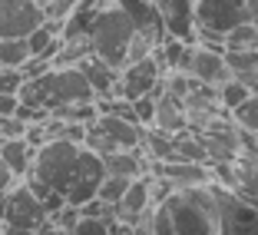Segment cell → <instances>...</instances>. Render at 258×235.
I'll return each instance as SVG.
<instances>
[{
  "instance_id": "484cf974",
  "label": "cell",
  "mask_w": 258,
  "mask_h": 235,
  "mask_svg": "<svg viewBox=\"0 0 258 235\" xmlns=\"http://www.w3.org/2000/svg\"><path fill=\"white\" fill-rule=\"evenodd\" d=\"M27 80L20 67H0V93H7V96H20V86Z\"/></svg>"
},
{
  "instance_id": "1f68e13d",
  "label": "cell",
  "mask_w": 258,
  "mask_h": 235,
  "mask_svg": "<svg viewBox=\"0 0 258 235\" xmlns=\"http://www.w3.org/2000/svg\"><path fill=\"white\" fill-rule=\"evenodd\" d=\"M33 235H67V232H63L60 225H53V222H46V225H40Z\"/></svg>"
},
{
  "instance_id": "9a60e30c",
  "label": "cell",
  "mask_w": 258,
  "mask_h": 235,
  "mask_svg": "<svg viewBox=\"0 0 258 235\" xmlns=\"http://www.w3.org/2000/svg\"><path fill=\"white\" fill-rule=\"evenodd\" d=\"M152 126L162 129V133H185V129H189L182 99L166 93V86H162V93L156 96V120H152Z\"/></svg>"
},
{
  "instance_id": "4dcf8cb0",
  "label": "cell",
  "mask_w": 258,
  "mask_h": 235,
  "mask_svg": "<svg viewBox=\"0 0 258 235\" xmlns=\"http://www.w3.org/2000/svg\"><path fill=\"white\" fill-rule=\"evenodd\" d=\"M0 235H33V228H20V225H0Z\"/></svg>"
},
{
  "instance_id": "7c38bea8",
  "label": "cell",
  "mask_w": 258,
  "mask_h": 235,
  "mask_svg": "<svg viewBox=\"0 0 258 235\" xmlns=\"http://www.w3.org/2000/svg\"><path fill=\"white\" fill-rule=\"evenodd\" d=\"M149 172L166 179L172 189H192V186H209L212 166L209 162H149Z\"/></svg>"
},
{
  "instance_id": "603a6c76",
  "label": "cell",
  "mask_w": 258,
  "mask_h": 235,
  "mask_svg": "<svg viewBox=\"0 0 258 235\" xmlns=\"http://www.w3.org/2000/svg\"><path fill=\"white\" fill-rule=\"evenodd\" d=\"M225 50H258V27L255 23H242L225 37Z\"/></svg>"
},
{
  "instance_id": "4316f807",
  "label": "cell",
  "mask_w": 258,
  "mask_h": 235,
  "mask_svg": "<svg viewBox=\"0 0 258 235\" xmlns=\"http://www.w3.org/2000/svg\"><path fill=\"white\" fill-rule=\"evenodd\" d=\"M73 235H109V219H93V215H80L76 225L70 228Z\"/></svg>"
},
{
  "instance_id": "83f0119b",
  "label": "cell",
  "mask_w": 258,
  "mask_h": 235,
  "mask_svg": "<svg viewBox=\"0 0 258 235\" xmlns=\"http://www.w3.org/2000/svg\"><path fill=\"white\" fill-rule=\"evenodd\" d=\"M152 228H156V235H175L166 205H152Z\"/></svg>"
},
{
  "instance_id": "2e32d148",
  "label": "cell",
  "mask_w": 258,
  "mask_h": 235,
  "mask_svg": "<svg viewBox=\"0 0 258 235\" xmlns=\"http://www.w3.org/2000/svg\"><path fill=\"white\" fill-rule=\"evenodd\" d=\"M80 70H83V76L90 80L93 93H96V99H106V96H116V86H119V70H113L109 63H103L99 56H90V60L80 63Z\"/></svg>"
},
{
  "instance_id": "836d02e7",
  "label": "cell",
  "mask_w": 258,
  "mask_h": 235,
  "mask_svg": "<svg viewBox=\"0 0 258 235\" xmlns=\"http://www.w3.org/2000/svg\"><path fill=\"white\" fill-rule=\"evenodd\" d=\"M33 4H40V7H46V4H53V0H33Z\"/></svg>"
},
{
  "instance_id": "ba28073f",
  "label": "cell",
  "mask_w": 258,
  "mask_h": 235,
  "mask_svg": "<svg viewBox=\"0 0 258 235\" xmlns=\"http://www.w3.org/2000/svg\"><path fill=\"white\" fill-rule=\"evenodd\" d=\"M103 179H106V169H103V156H96V152H90L83 146V152H80V159H76V169L73 175H70V186H67V205H86L90 199H96L99 186H103Z\"/></svg>"
},
{
  "instance_id": "52a82bcc",
  "label": "cell",
  "mask_w": 258,
  "mask_h": 235,
  "mask_svg": "<svg viewBox=\"0 0 258 235\" xmlns=\"http://www.w3.org/2000/svg\"><path fill=\"white\" fill-rule=\"evenodd\" d=\"M182 73H189L192 80L205 86H215L219 90L225 80H232V70H228V60H225V50L219 46H205V43H185L182 56H179V67Z\"/></svg>"
},
{
  "instance_id": "30bf717a",
  "label": "cell",
  "mask_w": 258,
  "mask_h": 235,
  "mask_svg": "<svg viewBox=\"0 0 258 235\" xmlns=\"http://www.w3.org/2000/svg\"><path fill=\"white\" fill-rule=\"evenodd\" d=\"M162 83V67L156 56H146V60L139 63H129V67L119 70V86H116V96L122 99H139L146 96V93H152L156 86Z\"/></svg>"
},
{
  "instance_id": "8992f818",
  "label": "cell",
  "mask_w": 258,
  "mask_h": 235,
  "mask_svg": "<svg viewBox=\"0 0 258 235\" xmlns=\"http://www.w3.org/2000/svg\"><path fill=\"white\" fill-rule=\"evenodd\" d=\"M219 202V235H258V202L212 182Z\"/></svg>"
},
{
  "instance_id": "8fae6325",
  "label": "cell",
  "mask_w": 258,
  "mask_h": 235,
  "mask_svg": "<svg viewBox=\"0 0 258 235\" xmlns=\"http://www.w3.org/2000/svg\"><path fill=\"white\" fill-rule=\"evenodd\" d=\"M166 37L196 43V0H156Z\"/></svg>"
},
{
  "instance_id": "ac0fdd59",
  "label": "cell",
  "mask_w": 258,
  "mask_h": 235,
  "mask_svg": "<svg viewBox=\"0 0 258 235\" xmlns=\"http://www.w3.org/2000/svg\"><path fill=\"white\" fill-rule=\"evenodd\" d=\"M225 60L238 83H245L251 93H258V50H225Z\"/></svg>"
},
{
  "instance_id": "4fadbf2b",
  "label": "cell",
  "mask_w": 258,
  "mask_h": 235,
  "mask_svg": "<svg viewBox=\"0 0 258 235\" xmlns=\"http://www.w3.org/2000/svg\"><path fill=\"white\" fill-rule=\"evenodd\" d=\"M149 186H152L149 172L129 182L126 196H122L119 202L113 205L116 219H122V222H129V225H133V222H136V219H139L143 212H149V209H152V189H149Z\"/></svg>"
},
{
  "instance_id": "5bb4252c",
  "label": "cell",
  "mask_w": 258,
  "mask_h": 235,
  "mask_svg": "<svg viewBox=\"0 0 258 235\" xmlns=\"http://www.w3.org/2000/svg\"><path fill=\"white\" fill-rule=\"evenodd\" d=\"M90 126L99 129L106 139H113L119 149H139L143 146V126H136V123H129V120H119L113 113H99Z\"/></svg>"
},
{
  "instance_id": "cb8c5ba5",
  "label": "cell",
  "mask_w": 258,
  "mask_h": 235,
  "mask_svg": "<svg viewBox=\"0 0 258 235\" xmlns=\"http://www.w3.org/2000/svg\"><path fill=\"white\" fill-rule=\"evenodd\" d=\"M248 96H251V90H248L245 83H238L235 76H232V80H225V83L219 86V99H222V106H225L228 113H232L238 103H245Z\"/></svg>"
},
{
  "instance_id": "ffe728a7",
  "label": "cell",
  "mask_w": 258,
  "mask_h": 235,
  "mask_svg": "<svg viewBox=\"0 0 258 235\" xmlns=\"http://www.w3.org/2000/svg\"><path fill=\"white\" fill-rule=\"evenodd\" d=\"M50 116H56V120H63V123H80V126H90V123L99 116V106H96V99H93V103H70V106L53 109Z\"/></svg>"
},
{
  "instance_id": "6da1fadb",
  "label": "cell",
  "mask_w": 258,
  "mask_h": 235,
  "mask_svg": "<svg viewBox=\"0 0 258 235\" xmlns=\"http://www.w3.org/2000/svg\"><path fill=\"white\" fill-rule=\"evenodd\" d=\"M93 99H96V93L80 67H46L27 76L20 86V103L43 109L46 116L70 103H93Z\"/></svg>"
},
{
  "instance_id": "9c48e42d",
  "label": "cell",
  "mask_w": 258,
  "mask_h": 235,
  "mask_svg": "<svg viewBox=\"0 0 258 235\" xmlns=\"http://www.w3.org/2000/svg\"><path fill=\"white\" fill-rule=\"evenodd\" d=\"M46 14L33 0H0V40H27Z\"/></svg>"
},
{
  "instance_id": "7a4b0ae2",
  "label": "cell",
  "mask_w": 258,
  "mask_h": 235,
  "mask_svg": "<svg viewBox=\"0 0 258 235\" xmlns=\"http://www.w3.org/2000/svg\"><path fill=\"white\" fill-rule=\"evenodd\" d=\"M162 205L172 219L175 235H219V202H215L212 182L175 189Z\"/></svg>"
},
{
  "instance_id": "5b68a950",
  "label": "cell",
  "mask_w": 258,
  "mask_h": 235,
  "mask_svg": "<svg viewBox=\"0 0 258 235\" xmlns=\"http://www.w3.org/2000/svg\"><path fill=\"white\" fill-rule=\"evenodd\" d=\"M80 152H83V146H80V143L50 139V143H43V146L37 149V156H33V166H30V172H27V179L43 182L46 189H53V192H67L70 175H73V169H76Z\"/></svg>"
},
{
  "instance_id": "3957f363",
  "label": "cell",
  "mask_w": 258,
  "mask_h": 235,
  "mask_svg": "<svg viewBox=\"0 0 258 235\" xmlns=\"http://www.w3.org/2000/svg\"><path fill=\"white\" fill-rule=\"evenodd\" d=\"M133 20L119 4H106L96 14L90 27V43H93V56H99L103 63H109L113 70H122L129 60V43H133Z\"/></svg>"
},
{
  "instance_id": "d6a6232c",
  "label": "cell",
  "mask_w": 258,
  "mask_h": 235,
  "mask_svg": "<svg viewBox=\"0 0 258 235\" xmlns=\"http://www.w3.org/2000/svg\"><path fill=\"white\" fill-rule=\"evenodd\" d=\"M245 10H248V23L258 27V0H245Z\"/></svg>"
},
{
  "instance_id": "277c9868",
  "label": "cell",
  "mask_w": 258,
  "mask_h": 235,
  "mask_svg": "<svg viewBox=\"0 0 258 235\" xmlns=\"http://www.w3.org/2000/svg\"><path fill=\"white\" fill-rule=\"evenodd\" d=\"M248 23L245 0H196V43L225 50V37Z\"/></svg>"
},
{
  "instance_id": "e575fe53",
  "label": "cell",
  "mask_w": 258,
  "mask_h": 235,
  "mask_svg": "<svg viewBox=\"0 0 258 235\" xmlns=\"http://www.w3.org/2000/svg\"><path fill=\"white\" fill-rule=\"evenodd\" d=\"M0 143H4V139H0Z\"/></svg>"
},
{
  "instance_id": "d4e9b609",
  "label": "cell",
  "mask_w": 258,
  "mask_h": 235,
  "mask_svg": "<svg viewBox=\"0 0 258 235\" xmlns=\"http://www.w3.org/2000/svg\"><path fill=\"white\" fill-rule=\"evenodd\" d=\"M129 182H133V179H122V175H106V179H103V186H99V192H96V199H99V202H106V205H116L122 196H126Z\"/></svg>"
},
{
  "instance_id": "e0dca14e",
  "label": "cell",
  "mask_w": 258,
  "mask_h": 235,
  "mask_svg": "<svg viewBox=\"0 0 258 235\" xmlns=\"http://www.w3.org/2000/svg\"><path fill=\"white\" fill-rule=\"evenodd\" d=\"M33 156H37V149L27 139H4L0 143V159L7 162V169L17 179H27V172L33 166Z\"/></svg>"
},
{
  "instance_id": "7402d4cb",
  "label": "cell",
  "mask_w": 258,
  "mask_h": 235,
  "mask_svg": "<svg viewBox=\"0 0 258 235\" xmlns=\"http://www.w3.org/2000/svg\"><path fill=\"white\" fill-rule=\"evenodd\" d=\"M228 116H232V123H235L238 129H245V133H258V93H251L245 103H238Z\"/></svg>"
},
{
  "instance_id": "f1b7e54d",
  "label": "cell",
  "mask_w": 258,
  "mask_h": 235,
  "mask_svg": "<svg viewBox=\"0 0 258 235\" xmlns=\"http://www.w3.org/2000/svg\"><path fill=\"white\" fill-rule=\"evenodd\" d=\"M14 186H17V175L7 169V162L0 159V196H4V192H10Z\"/></svg>"
},
{
  "instance_id": "f546056e",
  "label": "cell",
  "mask_w": 258,
  "mask_h": 235,
  "mask_svg": "<svg viewBox=\"0 0 258 235\" xmlns=\"http://www.w3.org/2000/svg\"><path fill=\"white\" fill-rule=\"evenodd\" d=\"M17 106H20V96L0 93V116H17Z\"/></svg>"
},
{
  "instance_id": "44dd1931",
  "label": "cell",
  "mask_w": 258,
  "mask_h": 235,
  "mask_svg": "<svg viewBox=\"0 0 258 235\" xmlns=\"http://www.w3.org/2000/svg\"><path fill=\"white\" fill-rule=\"evenodd\" d=\"M30 63V46L27 40H0V67H27Z\"/></svg>"
},
{
  "instance_id": "d6986e66",
  "label": "cell",
  "mask_w": 258,
  "mask_h": 235,
  "mask_svg": "<svg viewBox=\"0 0 258 235\" xmlns=\"http://www.w3.org/2000/svg\"><path fill=\"white\" fill-rule=\"evenodd\" d=\"M232 166H235V192H242L245 199L258 202V159L242 152Z\"/></svg>"
}]
</instances>
